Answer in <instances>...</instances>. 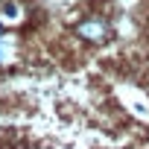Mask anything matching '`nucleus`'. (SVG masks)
<instances>
[{"label":"nucleus","instance_id":"1","mask_svg":"<svg viewBox=\"0 0 149 149\" xmlns=\"http://www.w3.org/2000/svg\"><path fill=\"white\" fill-rule=\"evenodd\" d=\"M73 35H76L82 44L102 47L105 41H111L114 26H111V18H108V15H102V12H88V15H82L76 24H73Z\"/></svg>","mask_w":149,"mask_h":149},{"label":"nucleus","instance_id":"2","mask_svg":"<svg viewBox=\"0 0 149 149\" xmlns=\"http://www.w3.org/2000/svg\"><path fill=\"white\" fill-rule=\"evenodd\" d=\"M24 18H26V9L21 0H0V24L18 26V24H24Z\"/></svg>","mask_w":149,"mask_h":149},{"label":"nucleus","instance_id":"3","mask_svg":"<svg viewBox=\"0 0 149 149\" xmlns=\"http://www.w3.org/2000/svg\"><path fill=\"white\" fill-rule=\"evenodd\" d=\"M12 58H15V41L9 35H0V67L9 64Z\"/></svg>","mask_w":149,"mask_h":149}]
</instances>
